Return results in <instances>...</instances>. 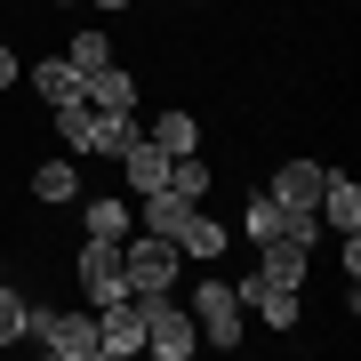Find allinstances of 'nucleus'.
Returning <instances> with one entry per match:
<instances>
[{
  "label": "nucleus",
  "mask_w": 361,
  "mask_h": 361,
  "mask_svg": "<svg viewBox=\"0 0 361 361\" xmlns=\"http://www.w3.org/2000/svg\"><path fill=\"white\" fill-rule=\"evenodd\" d=\"M313 217L329 233H361V185L353 177H322V193H313Z\"/></svg>",
  "instance_id": "423d86ee"
},
{
  "label": "nucleus",
  "mask_w": 361,
  "mask_h": 361,
  "mask_svg": "<svg viewBox=\"0 0 361 361\" xmlns=\"http://www.w3.org/2000/svg\"><path fill=\"white\" fill-rule=\"evenodd\" d=\"M97 8H129V0H97Z\"/></svg>",
  "instance_id": "4be33fe9"
},
{
  "label": "nucleus",
  "mask_w": 361,
  "mask_h": 361,
  "mask_svg": "<svg viewBox=\"0 0 361 361\" xmlns=\"http://www.w3.org/2000/svg\"><path fill=\"white\" fill-rule=\"evenodd\" d=\"M8 80H16V56H8V49H0V89H8Z\"/></svg>",
  "instance_id": "412c9836"
},
{
  "label": "nucleus",
  "mask_w": 361,
  "mask_h": 361,
  "mask_svg": "<svg viewBox=\"0 0 361 361\" xmlns=\"http://www.w3.org/2000/svg\"><path fill=\"white\" fill-rule=\"evenodd\" d=\"M249 241H281V201H273V193L249 201Z\"/></svg>",
  "instance_id": "a211bd4d"
},
{
  "label": "nucleus",
  "mask_w": 361,
  "mask_h": 361,
  "mask_svg": "<svg viewBox=\"0 0 361 361\" xmlns=\"http://www.w3.org/2000/svg\"><path fill=\"white\" fill-rule=\"evenodd\" d=\"M32 193H40V201H73V193H80V169H73V161H40V169H32Z\"/></svg>",
  "instance_id": "dca6fc26"
},
{
  "label": "nucleus",
  "mask_w": 361,
  "mask_h": 361,
  "mask_svg": "<svg viewBox=\"0 0 361 361\" xmlns=\"http://www.w3.org/2000/svg\"><path fill=\"white\" fill-rule=\"evenodd\" d=\"M185 209H193V193H177V185H153L145 193V233H177Z\"/></svg>",
  "instance_id": "9d476101"
},
{
  "label": "nucleus",
  "mask_w": 361,
  "mask_h": 361,
  "mask_svg": "<svg viewBox=\"0 0 361 361\" xmlns=\"http://www.w3.org/2000/svg\"><path fill=\"white\" fill-rule=\"evenodd\" d=\"M145 345H153L161 361H185L201 345V329H193V313L185 305H169V297H145Z\"/></svg>",
  "instance_id": "f03ea898"
},
{
  "label": "nucleus",
  "mask_w": 361,
  "mask_h": 361,
  "mask_svg": "<svg viewBox=\"0 0 361 361\" xmlns=\"http://www.w3.org/2000/svg\"><path fill=\"white\" fill-rule=\"evenodd\" d=\"M80 104H89V113H137V80L121 65H97L89 80H80Z\"/></svg>",
  "instance_id": "6e6552de"
},
{
  "label": "nucleus",
  "mask_w": 361,
  "mask_h": 361,
  "mask_svg": "<svg viewBox=\"0 0 361 361\" xmlns=\"http://www.w3.org/2000/svg\"><path fill=\"white\" fill-rule=\"evenodd\" d=\"M177 241L169 233H137V241H121V281H129L137 297H161L169 281H177Z\"/></svg>",
  "instance_id": "f257e3e1"
},
{
  "label": "nucleus",
  "mask_w": 361,
  "mask_h": 361,
  "mask_svg": "<svg viewBox=\"0 0 361 361\" xmlns=\"http://www.w3.org/2000/svg\"><path fill=\"white\" fill-rule=\"evenodd\" d=\"M233 297H241V313H257V322L297 329V289H281L273 273H241V281H233Z\"/></svg>",
  "instance_id": "20e7f679"
},
{
  "label": "nucleus",
  "mask_w": 361,
  "mask_h": 361,
  "mask_svg": "<svg viewBox=\"0 0 361 361\" xmlns=\"http://www.w3.org/2000/svg\"><path fill=\"white\" fill-rule=\"evenodd\" d=\"M193 329L209 345H241V297H233V281H201L193 289Z\"/></svg>",
  "instance_id": "7ed1b4c3"
},
{
  "label": "nucleus",
  "mask_w": 361,
  "mask_h": 361,
  "mask_svg": "<svg viewBox=\"0 0 361 361\" xmlns=\"http://www.w3.org/2000/svg\"><path fill=\"white\" fill-rule=\"evenodd\" d=\"M322 177H329L322 161H289L281 177H273V193H281V201H305V209H313V193H322Z\"/></svg>",
  "instance_id": "4468645a"
},
{
  "label": "nucleus",
  "mask_w": 361,
  "mask_h": 361,
  "mask_svg": "<svg viewBox=\"0 0 361 361\" xmlns=\"http://www.w3.org/2000/svg\"><path fill=\"white\" fill-rule=\"evenodd\" d=\"M257 249H265V265H257V273H273L281 289L305 281V241H257Z\"/></svg>",
  "instance_id": "f8f14e48"
},
{
  "label": "nucleus",
  "mask_w": 361,
  "mask_h": 361,
  "mask_svg": "<svg viewBox=\"0 0 361 361\" xmlns=\"http://www.w3.org/2000/svg\"><path fill=\"white\" fill-rule=\"evenodd\" d=\"M121 161H129V185H137V193H153V185H169V153H161L153 137H137V145H129Z\"/></svg>",
  "instance_id": "9b49d317"
},
{
  "label": "nucleus",
  "mask_w": 361,
  "mask_h": 361,
  "mask_svg": "<svg viewBox=\"0 0 361 361\" xmlns=\"http://www.w3.org/2000/svg\"><path fill=\"white\" fill-rule=\"evenodd\" d=\"M16 337H25V297L0 281V345H16Z\"/></svg>",
  "instance_id": "aec40b11"
},
{
  "label": "nucleus",
  "mask_w": 361,
  "mask_h": 361,
  "mask_svg": "<svg viewBox=\"0 0 361 361\" xmlns=\"http://www.w3.org/2000/svg\"><path fill=\"white\" fill-rule=\"evenodd\" d=\"M65 65H80V73H97V65H113V49H104V32H73V49H65Z\"/></svg>",
  "instance_id": "6ab92c4d"
},
{
  "label": "nucleus",
  "mask_w": 361,
  "mask_h": 361,
  "mask_svg": "<svg viewBox=\"0 0 361 361\" xmlns=\"http://www.w3.org/2000/svg\"><path fill=\"white\" fill-rule=\"evenodd\" d=\"M129 225H137L129 201H89V233L97 241H129Z\"/></svg>",
  "instance_id": "f3484780"
},
{
  "label": "nucleus",
  "mask_w": 361,
  "mask_h": 361,
  "mask_svg": "<svg viewBox=\"0 0 361 361\" xmlns=\"http://www.w3.org/2000/svg\"><path fill=\"white\" fill-rule=\"evenodd\" d=\"M80 281H89V305H113V297H129V281H121V241H97L80 249Z\"/></svg>",
  "instance_id": "39448f33"
},
{
  "label": "nucleus",
  "mask_w": 361,
  "mask_h": 361,
  "mask_svg": "<svg viewBox=\"0 0 361 361\" xmlns=\"http://www.w3.org/2000/svg\"><path fill=\"white\" fill-rule=\"evenodd\" d=\"M80 80H89V73H80V65H65V56H49V65L32 73V89L49 97V104H73V97H80Z\"/></svg>",
  "instance_id": "ddd939ff"
},
{
  "label": "nucleus",
  "mask_w": 361,
  "mask_h": 361,
  "mask_svg": "<svg viewBox=\"0 0 361 361\" xmlns=\"http://www.w3.org/2000/svg\"><path fill=\"white\" fill-rule=\"evenodd\" d=\"M145 129H137V113H89V137H80V153H129Z\"/></svg>",
  "instance_id": "1a4fd4ad"
},
{
  "label": "nucleus",
  "mask_w": 361,
  "mask_h": 361,
  "mask_svg": "<svg viewBox=\"0 0 361 361\" xmlns=\"http://www.w3.org/2000/svg\"><path fill=\"white\" fill-rule=\"evenodd\" d=\"M153 145H161L169 161L193 153V145H201V121H193V113H161V121H153Z\"/></svg>",
  "instance_id": "2eb2a0df"
},
{
  "label": "nucleus",
  "mask_w": 361,
  "mask_h": 361,
  "mask_svg": "<svg viewBox=\"0 0 361 361\" xmlns=\"http://www.w3.org/2000/svg\"><path fill=\"white\" fill-rule=\"evenodd\" d=\"M169 241H177V257H201V265H217L225 257V225L217 217H209V209L193 201V209H185V225L177 233H169Z\"/></svg>",
  "instance_id": "0eeeda50"
}]
</instances>
